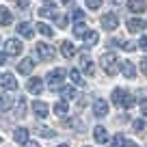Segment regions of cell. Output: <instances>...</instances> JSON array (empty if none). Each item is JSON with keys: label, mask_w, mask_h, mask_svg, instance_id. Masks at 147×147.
Segmentation results:
<instances>
[{"label": "cell", "mask_w": 147, "mask_h": 147, "mask_svg": "<svg viewBox=\"0 0 147 147\" xmlns=\"http://www.w3.org/2000/svg\"><path fill=\"white\" fill-rule=\"evenodd\" d=\"M110 100H113V104L119 106V108H132L134 106V95L130 91H125V89H115L113 91V95H110Z\"/></svg>", "instance_id": "obj_1"}, {"label": "cell", "mask_w": 147, "mask_h": 147, "mask_svg": "<svg viewBox=\"0 0 147 147\" xmlns=\"http://www.w3.org/2000/svg\"><path fill=\"white\" fill-rule=\"evenodd\" d=\"M102 69H104L108 76H117L121 69V63H119V56L115 52H106L102 54Z\"/></svg>", "instance_id": "obj_2"}, {"label": "cell", "mask_w": 147, "mask_h": 147, "mask_svg": "<svg viewBox=\"0 0 147 147\" xmlns=\"http://www.w3.org/2000/svg\"><path fill=\"white\" fill-rule=\"evenodd\" d=\"M65 76H67V71H65V69H61V67H59V69H52V71L48 74V84H50L52 91H61Z\"/></svg>", "instance_id": "obj_3"}, {"label": "cell", "mask_w": 147, "mask_h": 147, "mask_svg": "<svg viewBox=\"0 0 147 147\" xmlns=\"http://www.w3.org/2000/svg\"><path fill=\"white\" fill-rule=\"evenodd\" d=\"M35 52H37V59L39 61H52L54 59V48L50 43H37Z\"/></svg>", "instance_id": "obj_4"}, {"label": "cell", "mask_w": 147, "mask_h": 147, "mask_svg": "<svg viewBox=\"0 0 147 147\" xmlns=\"http://www.w3.org/2000/svg\"><path fill=\"white\" fill-rule=\"evenodd\" d=\"M22 50H24V46H22L20 39H7V41H5V52H7V54L18 56V54H22Z\"/></svg>", "instance_id": "obj_5"}, {"label": "cell", "mask_w": 147, "mask_h": 147, "mask_svg": "<svg viewBox=\"0 0 147 147\" xmlns=\"http://www.w3.org/2000/svg\"><path fill=\"white\" fill-rule=\"evenodd\" d=\"M102 26H104V30H115V28L119 26L117 13H104L102 15Z\"/></svg>", "instance_id": "obj_6"}, {"label": "cell", "mask_w": 147, "mask_h": 147, "mask_svg": "<svg viewBox=\"0 0 147 147\" xmlns=\"http://www.w3.org/2000/svg\"><path fill=\"white\" fill-rule=\"evenodd\" d=\"M0 87L7 89V91L18 89V80H15V76H13V74H2V76H0Z\"/></svg>", "instance_id": "obj_7"}, {"label": "cell", "mask_w": 147, "mask_h": 147, "mask_svg": "<svg viewBox=\"0 0 147 147\" xmlns=\"http://www.w3.org/2000/svg\"><path fill=\"white\" fill-rule=\"evenodd\" d=\"M32 113H35V117H39V119H46L50 108H48L46 102H32Z\"/></svg>", "instance_id": "obj_8"}, {"label": "cell", "mask_w": 147, "mask_h": 147, "mask_svg": "<svg viewBox=\"0 0 147 147\" xmlns=\"http://www.w3.org/2000/svg\"><path fill=\"white\" fill-rule=\"evenodd\" d=\"M93 115H95V117H106V115H108V102L95 100V102H93Z\"/></svg>", "instance_id": "obj_9"}, {"label": "cell", "mask_w": 147, "mask_h": 147, "mask_svg": "<svg viewBox=\"0 0 147 147\" xmlns=\"http://www.w3.org/2000/svg\"><path fill=\"white\" fill-rule=\"evenodd\" d=\"M26 89H28V93L39 95V93L43 91V80L41 78H30V80H28V84H26Z\"/></svg>", "instance_id": "obj_10"}, {"label": "cell", "mask_w": 147, "mask_h": 147, "mask_svg": "<svg viewBox=\"0 0 147 147\" xmlns=\"http://www.w3.org/2000/svg\"><path fill=\"white\" fill-rule=\"evenodd\" d=\"M121 74H123L125 78L132 80L134 76H136V65H134L132 61H123V63H121Z\"/></svg>", "instance_id": "obj_11"}, {"label": "cell", "mask_w": 147, "mask_h": 147, "mask_svg": "<svg viewBox=\"0 0 147 147\" xmlns=\"http://www.w3.org/2000/svg\"><path fill=\"white\" fill-rule=\"evenodd\" d=\"M145 26H147V24L143 22L141 18H132V20H128V30H130V32H143V30H145Z\"/></svg>", "instance_id": "obj_12"}, {"label": "cell", "mask_w": 147, "mask_h": 147, "mask_svg": "<svg viewBox=\"0 0 147 147\" xmlns=\"http://www.w3.org/2000/svg\"><path fill=\"white\" fill-rule=\"evenodd\" d=\"M93 138H95L97 143H102V145L108 143V132H106L104 125H95V128H93Z\"/></svg>", "instance_id": "obj_13"}, {"label": "cell", "mask_w": 147, "mask_h": 147, "mask_svg": "<svg viewBox=\"0 0 147 147\" xmlns=\"http://www.w3.org/2000/svg\"><path fill=\"white\" fill-rule=\"evenodd\" d=\"M18 32H20V37H24V39H30V37L35 35V28H32V24L22 22V24H18Z\"/></svg>", "instance_id": "obj_14"}, {"label": "cell", "mask_w": 147, "mask_h": 147, "mask_svg": "<svg viewBox=\"0 0 147 147\" xmlns=\"http://www.w3.org/2000/svg\"><path fill=\"white\" fill-rule=\"evenodd\" d=\"M128 9L132 13H143L147 9V0H128Z\"/></svg>", "instance_id": "obj_15"}, {"label": "cell", "mask_w": 147, "mask_h": 147, "mask_svg": "<svg viewBox=\"0 0 147 147\" xmlns=\"http://www.w3.org/2000/svg\"><path fill=\"white\" fill-rule=\"evenodd\" d=\"M32 67H35V61H32V59H22V61H20V65H18V71L26 76V74L32 71Z\"/></svg>", "instance_id": "obj_16"}, {"label": "cell", "mask_w": 147, "mask_h": 147, "mask_svg": "<svg viewBox=\"0 0 147 147\" xmlns=\"http://www.w3.org/2000/svg\"><path fill=\"white\" fill-rule=\"evenodd\" d=\"M61 54H63L65 59H71V56L76 54V46H74L71 41H63L61 43Z\"/></svg>", "instance_id": "obj_17"}, {"label": "cell", "mask_w": 147, "mask_h": 147, "mask_svg": "<svg viewBox=\"0 0 147 147\" xmlns=\"http://www.w3.org/2000/svg\"><path fill=\"white\" fill-rule=\"evenodd\" d=\"M84 39V46H89V48H93L97 41H100V35H97L95 30H87V35L82 37Z\"/></svg>", "instance_id": "obj_18"}, {"label": "cell", "mask_w": 147, "mask_h": 147, "mask_svg": "<svg viewBox=\"0 0 147 147\" xmlns=\"http://www.w3.org/2000/svg\"><path fill=\"white\" fill-rule=\"evenodd\" d=\"M52 110H54V115L65 117L69 113V106H67V102H65V100H61V102H56V104H54V108H52Z\"/></svg>", "instance_id": "obj_19"}, {"label": "cell", "mask_w": 147, "mask_h": 147, "mask_svg": "<svg viewBox=\"0 0 147 147\" xmlns=\"http://www.w3.org/2000/svg\"><path fill=\"white\" fill-rule=\"evenodd\" d=\"M69 80H71L76 87H84V78H82V74H80L78 69H69Z\"/></svg>", "instance_id": "obj_20"}, {"label": "cell", "mask_w": 147, "mask_h": 147, "mask_svg": "<svg viewBox=\"0 0 147 147\" xmlns=\"http://www.w3.org/2000/svg\"><path fill=\"white\" fill-rule=\"evenodd\" d=\"M39 15H41V18H52L54 20L56 18V7L54 5H43L41 9H39Z\"/></svg>", "instance_id": "obj_21"}, {"label": "cell", "mask_w": 147, "mask_h": 147, "mask_svg": "<svg viewBox=\"0 0 147 147\" xmlns=\"http://www.w3.org/2000/svg\"><path fill=\"white\" fill-rule=\"evenodd\" d=\"M35 132L39 134V136H43V138H52V136H56V132H54L52 128H48V125H37Z\"/></svg>", "instance_id": "obj_22"}, {"label": "cell", "mask_w": 147, "mask_h": 147, "mask_svg": "<svg viewBox=\"0 0 147 147\" xmlns=\"http://www.w3.org/2000/svg\"><path fill=\"white\" fill-rule=\"evenodd\" d=\"M11 22H13V18H11V11L5 9V7H0V26H9Z\"/></svg>", "instance_id": "obj_23"}, {"label": "cell", "mask_w": 147, "mask_h": 147, "mask_svg": "<svg viewBox=\"0 0 147 147\" xmlns=\"http://www.w3.org/2000/svg\"><path fill=\"white\" fill-rule=\"evenodd\" d=\"M11 104H13V95H9V93H2V95H0V110H9Z\"/></svg>", "instance_id": "obj_24"}, {"label": "cell", "mask_w": 147, "mask_h": 147, "mask_svg": "<svg viewBox=\"0 0 147 147\" xmlns=\"http://www.w3.org/2000/svg\"><path fill=\"white\" fill-rule=\"evenodd\" d=\"M13 138H15L18 143H22V145H24V143L28 141V130H26V128H18V130L13 132Z\"/></svg>", "instance_id": "obj_25"}, {"label": "cell", "mask_w": 147, "mask_h": 147, "mask_svg": "<svg viewBox=\"0 0 147 147\" xmlns=\"http://www.w3.org/2000/svg\"><path fill=\"white\" fill-rule=\"evenodd\" d=\"M80 65H82V69L89 74V76L93 74V63H91V59H89L87 54H82V56H80Z\"/></svg>", "instance_id": "obj_26"}, {"label": "cell", "mask_w": 147, "mask_h": 147, "mask_svg": "<svg viewBox=\"0 0 147 147\" xmlns=\"http://www.w3.org/2000/svg\"><path fill=\"white\" fill-rule=\"evenodd\" d=\"M15 115H18V117H24V115H26V100H24V97H18V104H15Z\"/></svg>", "instance_id": "obj_27"}, {"label": "cell", "mask_w": 147, "mask_h": 147, "mask_svg": "<svg viewBox=\"0 0 147 147\" xmlns=\"http://www.w3.org/2000/svg\"><path fill=\"white\" fill-rule=\"evenodd\" d=\"M61 95H63V100H74L76 97V89L74 87H61Z\"/></svg>", "instance_id": "obj_28"}, {"label": "cell", "mask_w": 147, "mask_h": 147, "mask_svg": "<svg viewBox=\"0 0 147 147\" xmlns=\"http://www.w3.org/2000/svg\"><path fill=\"white\" fill-rule=\"evenodd\" d=\"M74 35H76V37H84V35H87V24L76 22V26H74Z\"/></svg>", "instance_id": "obj_29"}, {"label": "cell", "mask_w": 147, "mask_h": 147, "mask_svg": "<svg viewBox=\"0 0 147 147\" xmlns=\"http://www.w3.org/2000/svg\"><path fill=\"white\" fill-rule=\"evenodd\" d=\"M37 30L41 32L43 37H52V35H54V32H52V28L48 26V24H43V22H39V24H37Z\"/></svg>", "instance_id": "obj_30"}, {"label": "cell", "mask_w": 147, "mask_h": 147, "mask_svg": "<svg viewBox=\"0 0 147 147\" xmlns=\"http://www.w3.org/2000/svg\"><path fill=\"white\" fill-rule=\"evenodd\" d=\"M125 143H128V138L123 134H115V138H113V145L115 147H125Z\"/></svg>", "instance_id": "obj_31"}, {"label": "cell", "mask_w": 147, "mask_h": 147, "mask_svg": "<svg viewBox=\"0 0 147 147\" xmlns=\"http://www.w3.org/2000/svg\"><path fill=\"white\" fill-rule=\"evenodd\" d=\"M71 20H74V22H82V20H84V11L82 9H74L71 11Z\"/></svg>", "instance_id": "obj_32"}, {"label": "cell", "mask_w": 147, "mask_h": 147, "mask_svg": "<svg viewBox=\"0 0 147 147\" xmlns=\"http://www.w3.org/2000/svg\"><path fill=\"white\" fill-rule=\"evenodd\" d=\"M132 128L136 130V132H143V130L147 128V123H145V119H136V121L132 123Z\"/></svg>", "instance_id": "obj_33"}, {"label": "cell", "mask_w": 147, "mask_h": 147, "mask_svg": "<svg viewBox=\"0 0 147 147\" xmlns=\"http://www.w3.org/2000/svg\"><path fill=\"white\" fill-rule=\"evenodd\" d=\"M87 2V9H100L104 0H84Z\"/></svg>", "instance_id": "obj_34"}, {"label": "cell", "mask_w": 147, "mask_h": 147, "mask_svg": "<svg viewBox=\"0 0 147 147\" xmlns=\"http://www.w3.org/2000/svg\"><path fill=\"white\" fill-rule=\"evenodd\" d=\"M121 48H123L125 52H134L138 46H136V43H132V41H123V43H121Z\"/></svg>", "instance_id": "obj_35"}, {"label": "cell", "mask_w": 147, "mask_h": 147, "mask_svg": "<svg viewBox=\"0 0 147 147\" xmlns=\"http://www.w3.org/2000/svg\"><path fill=\"white\" fill-rule=\"evenodd\" d=\"M138 48H141V50H147V35H143V37H141V41H138Z\"/></svg>", "instance_id": "obj_36"}, {"label": "cell", "mask_w": 147, "mask_h": 147, "mask_svg": "<svg viewBox=\"0 0 147 147\" xmlns=\"http://www.w3.org/2000/svg\"><path fill=\"white\" fill-rule=\"evenodd\" d=\"M141 71L147 76V56H143V59H141Z\"/></svg>", "instance_id": "obj_37"}, {"label": "cell", "mask_w": 147, "mask_h": 147, "mask_svg": "<svg viewBox=\"0 0 147 147\" xmlns=\"http://www.w3.org/2000/svg\"><path fill=\"white\" fill-rule=\"evenodd\" d=\"M56 24H59L61 28H65V26H67V18H63V15H61V18H56Z\"/></svg>", "instance_id": "obj_38"}, {"label": "cell", "mask_w": 147, "mask_h": 147, "mask_svg": "<svg viewBox=\"0 0 147 147\" xmlns=\"http://www.w3.org/2000/svg\"><path fill=\"white\" fill-rule=\"evenodd\" d=\"M141 113H143V117H147V100L141 104Z\"/></svg>", "instance_id": "obj_39"}, {"label": "cell", "mask_w": 147, "mask_h": 147, "mask_svg": "<svg viewBox=\"0 0 147 147\" xmlns=\"http://www.w3.org/2000/svg\"><path fill=\"white\" fill-rule=\"evenodd\" d=\"M7 56H9L7 52H0V65H5V63H7Z\"/></svg>", "instance_id": "obj_40"}, {"label": "cell", "mask_w": 147, "mask_h": 147, "mask_svg": "<svg viewBox=\"0 0 147 147\" xmlns=\"http://www.w3.org/2000/svg\"><path fill=\"white\" fill-rule=\"evenodd\" d=\"M24 147H39V143H35V141H26V143H24Z\"/></svg>", "instance_id": "obj_41"}, {"label": "cell", "mask_w": 147, "mask_h": 147, "mask_svg": "<svg viewBox=\"0 0 147 147\" xmlns=\"http://www.w3.org/2000/svg\"><path fill=\"white\" fill-rule=\"evenodd\" d=\"M59 147H69V145H67V143H61V145H59Z\"/></svg>", "instance_id": "obj_42"}, {"label": "cell", "mask_w": 147, "mask_h": 147, "mask_svg": "<svg viewBox=\"0 0 147 147\" xmlns=\"http://www.w3.org/2000/svg\"><path fill=\"white\" fill-rule=\"evenodd\" d=\"M61 2H63V5H69V0H61Z\"/></svg>", "instance_id": "obj_43"}, {"label": "cell", "mask_w": 147, "mask_h": 147, "mask_svg": "<svg viewBox=\"0 0 147 147\" xmlns=\"http://www.w3.org/2000/svg\"><path fill=\"white\" fill-rule=\"evenodd\" d=\"M46 2H50V0H46Z\"/></svg>", "instance_id": "obj_44"}, {"label": "cell", "mask_w": 147, "mask_h": 147, "mask_svg": "<svg viewBox=\"0 0 147 147\" xmlns=\"http://www.w3.org/2000/svg\"><path fill=\"white\" fill-rule=\"evenodd\" d=\"M84 147H87V145H84Z\"/></svg>", "instance_id": "obj_45"}]
</instances>
